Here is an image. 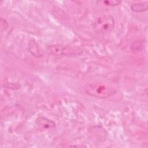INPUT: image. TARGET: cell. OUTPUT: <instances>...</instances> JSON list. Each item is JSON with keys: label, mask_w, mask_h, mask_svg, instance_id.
Masks as SVG:
<instances>
[{"label": "cell", "mask_w": 148, "mask_h": 148, "mask_svg": "<svg viewBox=\"0 0 148 148\" xmlns=\"http://www.w3.org/2000/svg\"><path fill=\"white\" fill-rule=\"evenodd\" d=\"M85 92L90 96L97 98H107L114 95L117 90L103 83H92L87 85Z\"/></svg>", "instance_id": "1"}, {"label": "cell", "mask_w": 148, "mask_h": 148, "mask_svg": "<svg viewBox=\"0 0 148 148\" xmlns=\"http://www.w3.org/2000/svg\"><path fill=\"white\" fill-rule=\"evenodd\" d=\"M99 2H101L103 5L109 6H117L121 3V1H99Z\"/></svg>", "instance_id": "7"}, {"label": "cell", "mask_w": 148, "mask_h": 148, "mask_svg": "<svg viewBox=\"0 0 148 148\" xmlns=\"http://www.w3.org/2000/svg\"><path fill=\"white\" fill-rule=\"evenodd\" d=\"M46 51L54 56L67 57L78 56L82 54L83 50L79 47L62 44H54L46 47Z\"/></svg>", "instance_id": "2"}, {"label": "cell", "mask_w": 148, "mask_h": 148, "mask_svg": "<svg viewBox=\"0 0 148 148\" xmlns=\"http://www.w3.org/2000/svg\"><path fill=\"white\" fill-rule=\"evenodd\" d=\"M95 31L101 34L111 32L114 27V20L111 15H103L97 18L92 24Z\"/></svg>", "instance_id": "3"}, {"label": "cell", "mask_w": 148, "mask_h": 148, "mask_svg": "<svg viewBox=\"0 0 148 148\" xmlns=\"http://www.w3.org/2000/svg\"><path fill=\"white\" fill-rule=\"evenodd\" d=\"M37 123L38 125L45 129L52 128L56 127V124L53 121L43 117H39L37 119Z\"/></svg>", "instance_id": "6"}, {"label": "cell", "mask_w": 148, "mask_h": 148, "mask_svg": "<svg viewBox=\"0 0 148 148\" xmlns=\"http://www.w3.org/2000/svg\"><path fill=\"white\" fill-rule=\"evenodd\" d=\"M28 49L32 55L36 57H40L43 56V51L34 40H31L28 43Z\"/></svg>", "instance_id": "4"}, {"label": "cell", "mask_w": 148, "mask_h": 148, "mask_svg": "<svg viewBox=\"0 0 148 148\" xmlns=\"http://www.w3.org/2000/svg\"><path fill=\"white\" fill-rule=\"evenodd\" d=\"M148 9V2H135L131 5V9L136 13H141L145 12Z\"/></svg>", "instance_id": "5"}]
</instances>
